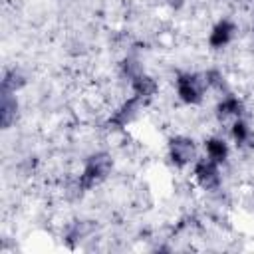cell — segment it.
<instances>
[{"instance_id": "2", "label": "cell", "mask_w": 254, "mask_h": 254, "mask_svg": "<svg viewBox=\"0 0 254 254\" xmlns=\"http://www.w3.org/2000/svg\"><path fill=\"white\" fill-rule=\"evenodd\" d=\"M175 85H177L179 99L187 105H198L208 91L206 73H190V71L179 73L175 79Z\"/></svg>"}, {"instance_id": "4", "label": "cell", "mask_w": 254, "mask_h": 254, "mask_svg": "<svg viewBox=\"0 0 254 254\" xmlns=\"http://www.w3.org/2000/svg\"><path fill=\"white\" fill-rule=\"evenodd\" d=\"M192 177H194V183L202 189V190H218L220 183H222V177H220V165L210 161L208 157H198L192 165Z\"/></svg>"}, {"instance_id": "1", "label": "cell", "mask_w": 254, "mask_h": 254, "mask_svg": "<svg viewBox=\"0 0 254 254\" xmlns=\"http://www.w3.org/2000/svg\"><path fill=\"white\" fill-rule=\"evenodd\" d=\"M113 171V157L105 151H97L89 155L83 163V169L77 179V189L79 190H91L93 187L101 185Z\"/></svg>"}, {"instance_id": "3", "label": "cell", "mask_w": 254, "mask_h": 254, "mask_svg": "<svg viewBox=\"0 0 254 254\" xmlns=\"http://www.w3.org/2000/svg\"><path fill=\"white\" fill-rule=\"evenodd\" d=\"M169 159L175 167L183 169V167H189V165H194V161L198 159V149H196V143L187 137V135H175L171 141H169Z\"/></svg>"}, {"instance_id": "11", "label": "cell", "mask_w": 254, "mask_h": 254, "mask_svg": "<svg viewBox=\"0 0 254 254\" xmlns=\"http://www.w3.org/2000/svg\"><path fill=\"white\" fill-rule=\"evenodd\" d=\"M230 137H232V141H234L236 147H246V145L252 141V131H250L248 123H246L242 117L236 119V121L230 125Z\"/></svg>"}, {"instance_id": "8", "label": "cell", "mask_w": 254, "mask_h": 254, "mask_svg": "<svg viewBox=\"0 0 254 254\" xmlns=\"http://www.w3.org/2000/svg\"><path fill=\"white\" fill-rule=\"evenodd\" d=\"M228 155H230V147H228L224 137L212 135V137L204 139V157H208L210 161L222 165V163H226Z\"/></svg>"}, {"instance_id": "6", "label": "cell", "mask_w": 254, "mask_h": 254, "mask_svg": "<svg viewBox=\"0 0 254 254\" xmlns=\"http://www.w3.org/2000/svg\"><path fill=\"white\" fill-rule=\"evenodd\" d=\"M234 36H236V24L228 18H222L212 26L208 34V46L212 50H222L234 40Z\"/></svg>"}, {"instance_id": "12", "label": "cell", "mask_w": 254, "mask_h": 254, "mask_svg": "<svg viewBox=\"0 0 254 254\" xmlns=\"http://www.w3.org/2000/svg\"><path fill=\"white\" fill-rule=\"evenodd\" d=\"M26 79L18 69H6L2 75V93H16L24 87Z\"/></svg>"}, {"instance_id": "5", "label": "cell", "mask_w": 254, "mask_h": 254, "mask_svg": "<svg viewBox=\"0 0 254 254\" xmlns=\"http://www.w3.org/2000/svg\"><path fill=\"white\" fill-rule=\"evenodd\" d=\"M143 105H145V101H143L141 97H137V95L127 97V99L109 115V119H107L109 129H123V127H127L129 123H133V121L137 119L139 111L143 109Z\"/></svg>"}, {"instance_id": "9", "label": "cell", "mask_w": 254, "mask_h": 254, "mask_svg": "<svg viewBox=\"0 0 254 254\" xmlns=\"http://www.w3.org/2000/svg\"><path fill=\"white\" fill-rule=\"evenodd\" d=\"M129 87H131V93H133V95H137V97H141L143 101H149V99L157 93V89H159V85H157L155 77L147 75L145 71H143V73H139L137 77H133V79L129 81Z\"/></svg>"}, {"instance_id": "7", "label": "cell", "mask_w": 254, "mask_h": 254, "mask_svg": "<svg viewBox=\"0 0 254 254\" xmlns=\"http://www.w3.org/2000/svg\"><path fill=\"white\" fill-rule=\"evenodd\" d=\"M244 105L236 95H222L220 101L216 103V119L220 123H234L236 119L242 117Z\"/></svg>"}, {"instance_id": "10", "label": "cell", "mask_w": 254, "mask_h": 254, "mask_svg": "<svg viewBox=\"0 0 254 254\" xmlns=\"http://www.w3.org/2000/svg\"><path fill=\"white\" fill-rule=\"evenodd\" d=\"M18 115V101L16 93H2V107H0V121L2 129H10Z\"/></svg>"}]
</instances>
